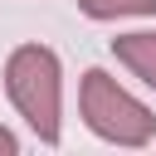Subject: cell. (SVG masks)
I'll use <instances>...</instances> for the list:
<instances>
[{"label": "cell", "mask_w": 156, "mask_h": 156, "mask_svg": "<svg viewBox=\"0 0 156 156\" xmlns=\"http://www.w3.org/2000/svg\"><path fill=\"white\" fill-rule=\"evenodd\" d=\"M5 93L29 122V132L54 146L58 141V117H63V68L58 54L44 44H20L5 58Z\"/></svg>", "instance_id": "6da1fadb"}, {"label": "cell", "mask_w": 156, "mask_h": 156, "mask_svg": "<svg viewBox=\"0 0 156 156\" xmlns=\"http://www.w3.org/2000/svg\"><path fill=\"white\" fill-rule=\"evenodd\" d=\"M78 102H83V122H88L102 141H112V146H146V141L156 136L151 107L136 102V98H132L112 73H102V68H88V73H83Z\"/></svg>", "instance_id": "7a4b0ae2"}, {"label": "cell", "mask_w": 156, "mask_h": 156, "mask_svg": "<svg viewBox=\"0 0 156 156\" xmlns=\"http://www.w3.org/2000/svg\"><path fill=\"white\" fill-rule=\"evenodd\" d=\"M112 54H117L146 88H156V34H117V39H112Z\"/></svg>", "instance_id": "3957f363"}, {"label": "cell", "mask_w": 156, "mask_h": 156, "mask_svg": "<svg viewBox=\"0 0 156 156\" xmlns=\"http://www.w3.org/2000/svg\"><path fill=\"white\" fill-rule=\"evenodd\" d=\"M88 20H122V15H156V0H78Z\"/></svg>", "instance_id": "277c9868"}, {"label": "cell", "mask_w": 156, "mask_h": 156, "mask_svg": "<svg viewBox=\"0 0 156 156\" xmlns=\"http://www.w3.org/2000/svg\"><path fill=\"white\" fill-rule=\"evenodd\" d=\"M20 151V141H15V132L10 127H0V156H15Z\"/></svg>", "instance_id": "5b68a950"}]
</instances>
